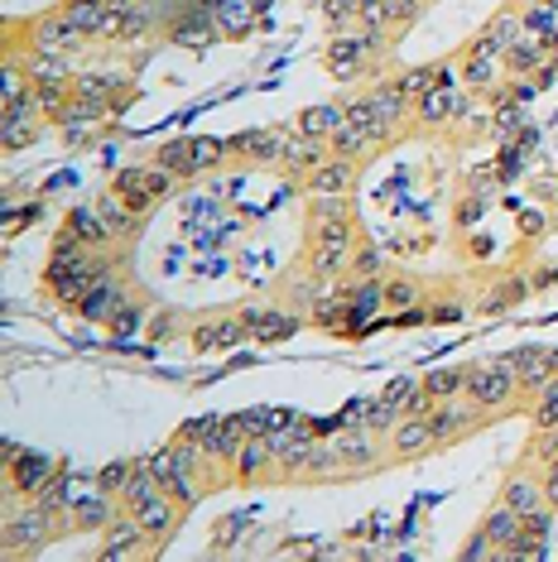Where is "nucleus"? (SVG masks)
Listing matches in <instances>:
<instances>
[{
	"label": "nucleus",
	"mask_w": 558,
	"mask_h": 562,
	"mask_svg": "<svg viewBox=\"0 0 558 562\" xmlns=\"http://www.w3.org/2000/svg\"><path fill=\"white\" fill-rule=\"evenodd\" d=\"M20 495L10 491V515H5V553L10 558H30L40 553L48 539H58L63 529H72L68 515H58V509H48L44 501H30L24 509H15Z\"/></svg>",
	"instance_id": "f257e3e1"
},
{
	"label": "nucleus",
	"mask_w": 558,
	"mask_h": 562,
	"mask_svg": "<svg viewBox=\"0 0 558 562\" xmlns=\"http://www.w3.org/2000/svg\"><path fill=\"white\" fill-rule=\"evenodd\" d=\"M438 87H428L424 97L414 101V125L418 131H443V125L453 121H467V111H472V101H467V87H462V72L453 68V63H438Z\"/></svg>",
	"instance_id": "f03ea898"
},
{
	"label": "nucleus",
	"mask_w": 558,
	"mask_h": 562,
	"mask_svg": "<svg viewBox=\"0 0 558 562\" xmlns=\"http://www.w3.org/2000/svg\"><path fill=\"white\" fill-rule=\"evenodd\" d=\"M179 183H183V178L174 169H164V164H131V169L116 173V183H111V188H116V193L131 202L140 216H149L164 198H174V188H179Z\"/></svg>",
	"instance_id": "7ed1b4c3"
},
{
	"label": "nucleus",
	"mask_w": 558,
	"mask_h": 562,
	"mask_svg": "<svg viewBox=\"0 0 558 562\" xmlns=\"http://www.w3.org/2000/svg\"><path fill=\"white\" fill-rule=\"evenodd\" d=\"M520 380L515 370L501 361H481V366H467V400H477L487 414H501V408H515L520 404Z\"/></svg>",
	"instance_id": "20e7f679"
},
{
	"label": "nucleus",
	"mask_w": 558,
	"mask_h": 562,
	"mask_svg": "<svg viewBox=\"0 0 558 562\" xmlns=\"http://www.w3.org/2000/svg\"><path fill=\"white\" fill-rule=\"evenodd\" d=\"M428 418H434V432H438V447H443V442L472 438V432L487 424V408H481L477 400H467V394H458V400H438Z\"/></svg>",
	"instance_id": "39448f33"
},
{
	"label": "nucleus",
	"mask_w": 558,
	"mask_h": 562,
	"mask_svg": "<svg viewBox=\"0 0 558 562\" xmlns=\"http://www.w3.org/2000/svg\"><path fill=\"white\" fill-rule=\"evenodd\" d=\"M125 303H131V289H125V279H121V270H116V265H111V270L97 279V284H92V293H87V299H82V303H78V308H72V313H78L82 323L111 327V317H116V313L125 308Z\"/></svg>",
	"instance_id": "423d86ee"
},
{
	"label": "nucleus",
	"mask_w": 558,
	"mask_h": 562,
	"mask_svg": "<svg viewBox=\"0 0 558 562\" xmlns=\"http://www.w3.org/2000/svg\"><path fill=\"white\" fill-rule=\"evenodd\" d=\"M145 553H155V548H149V533L140 529V519L131 515V509H121V515L101 529V562L145 558Z\"/></svg>",
	"instance_id": "0eeeda50"
},
{
	"label": "nucleus",
	"mask_w": 558,
	"mask_h": 562,
	"mask_svg": "<svg viewBox=\"0 0 558 562\" xmlns=\"http://www.w3.org/2000/svg\"><path fill=\"white\" fill-rule=\"evenodd\" d=\"M82 44H87V34L68 15H63V5L30 24V48H44V54H68L72 58Z\"/></svg>",
	"instance_id": "6e6552de"
},
{
	"label": "nucleus",
	"mask_w": 558,
	"mask_h": 562,
	"mask_svg": "<svg viewBox=\"0 0 558 562\" xmlns=\"http://www.w3.org/2000/svg\"><path fill=\"white\" fill-rule=\"evenodd\" d=\"M376 438H380V432L366 428V424L333 432V452H337V462H342V476H361V471H371L380 462Z\"/></svg>",
	"instance_id": "1a4fd4ad"
},
{
	"label": "nucleus",
	"mask_w": 558,
	"mask_h": 562,
	"mask_svg": "<svg viewBox=\"0 0 558 562\" xmlns=\"http://www.w3.org/2000/svg\"><path fill=\"white\" fill-rule=\"evenodd\" d=\"M58 467H63V462H54L48 452H30V447H24L15 462L5 467V485H10L15 495H24V501H34V495H40L44 485L58 476Z\"/></svg>",
	"instance_id": "9d476101"
},
{
	"label": "nucleus",
	"mask_w": 558,
	"mask_h": 562,
	"mask_svg": "<svg viewBox=\"0 0 558 562\" xmlns=\"http://www.w3.org/2000/svg\"><path fill=\"white\" fill-rule=\"evenodd\" d=\"M418 390V380L414 375H400V380H390L386 390L376 394L371 404H366V428H376V432H390L404 418V408H410V394Z\"/></svg>",
	"instance_id": "9b49d317"
},
{
	"label": "nucleus",
	"mask_w": 558,
	"mask_h": 562,
	"mask_svg": "<svg viewBox=\"0 0 558 562\" xmlns=\"http://www.w3.org/2000/svg\"><path fill=\"white\" fill-rule=\"evenodd\" d=\"M294 125H270V131H246L232 139V159H250V164H265V169H279L284 159V139Z\"/></svg>",
	"instance_id": "f8f14e48"
},
{
	"label": "nucleus",
	"mask_w": 558,
	"mask_h": 562,
	"mask_svg": "<svg viewBox=\"0 0 558 562\" xmlns=\"http://www.w3.org/2000/svg\"><path fill=\"white\" fill-rule=\"evenodd\" d=\"M366 101H371L376 121L386 125L390 135H400V131H404V121L414 116V101H410V92L400 87V78H380L371 92H366Z\"/></svg>",
	"instance_id": "ddd939ff"
},
{
	"label": "nucleus",
	"mask_w": 558,
	"mask_h": 562,
	"mask_svg": "<svg viewBox=\"0 0 558 562\" xmlns=\"http://www.w3.org/2000/svg\"><path fill=\"white\" fill-rule=\"evenodd\" d=\"M390 135L380 121H342V131L333 135V155H342V159H366L371 149H380V145H390Z\"/></svg>",
	"instance_id": "4468645a"
},
{
	"label": "nucleus",
	"mask_w": 558,
	"mask_h": 562,
	"mask_svg": "<svg viewBox=\"0 0 558 562\" xmlns=\"http://www.w3.org/2000/svg\"><path fill=\"white\" fill-rule=\"evenodd\" d=\"M179 509H183V505L174 501L169 491H159L155 501H145V505H135V509H131V515L140 519V529H145L149 539H155V553L174 539V529H179Z\"/></svg>",
	"instance_id": "2eb2a0df"
},
{
	"label": "nucleus",
	"mask_w": 558,
	"mask_h": 562,
	"mask_svg": "<svg viewBox=\"0 0 558 562\" xmlns=\"http://www.w3.org/2000/svg\"><path fill=\"white\" fill-rule=\"evenodd\" d=\"M323 159H333V139H309V135L289 131V139H284V159H279V169H284L289 178H309Z\"/></svg>",
	"instance_id": "dca6fc26"
},
{
	"label": "nucleus",
	"mask_w": 558,
	"mask_h": 562,
	"mask_svg": "<svg viewBox=\"0 0 558 562\" xmlns=\"http://www.w3.org/2000/svg\"><path fill=\"white\" fill-rule=\"evenodd\" d=\"M501 54H491V48H477V44H467L462 48V58H458V72H462V87L467 92H491L501 78H505V68H501Z\"/></svg>",
	"instance_id": "f3484780"
},
{
	"label": "nucleus",
	"mask_w": 558,
	"mask_h": 562,
	"mask_svg": "<svg viewBox=\"0 0 558 562\" xmlns=\"http://www.w3.org/2000/svg\"><path fill=\"white\" fill-rule=\"evenodd\" d=\"M501 361L515 370V380H520V390H525V394H539V390L554 380L549 347H520V351H505Z\"/></svg>",
	"instance_id": "a211bd4d"
},
{
	"label": "nucleus",
	"mask_w": 558,
	"mask_h": 562,
	"mask_svg": "<svg viewBox=\"0 0 558 562\" xmlns=\"http://www.w3.org/2000/svg\"><path fill=\"white\" fill-rule=\"evenodd\" d=\"M351 183H357V159H342V155L323 159L319 169L303 178V188H309L313 198H347Z\"/></svg>",
	"instance_id": "6ab92c4d"
},
{
	"label": "nucleus",
	"mask_w": 558,
	"mask_h": 562,
	"mask_svg": "<svg viewBox=\"0 0 558 562\" xmlns=\"http://www.w3.org/2000/svg\"><path fill=\"white\" fill-rule=\"evenodd\" d=\"M241 341H250L246 317H208L193 327V351H232Z\"/></svg>",
	"instance_id": "aec40b11"
},
{
	"label": "nucleus",
	"mask_w": 558,
	"mask_h": 562,
	"mask_svg": "<svg viewBox=\"0 0 558 562\" xmlns=\"http://www.w3.org/2000/svg\"><path fill=\"white\" fill-rule=\"evenodd\" d=\"M549 58H554V44L525 30L511 48H505V78H535V72H539Z\"/></svg>",
	"instance_id": "412c9836"
},
{
	"label": "nucleus",
	"mask_w": 558,
	"mask_h": 562,
	"mask_svg": "<svg viewBox=\"0 0 558 562\" xmlns=\"http://www.w3.org/2000/svg\"><path fill=\"white\" fill-rule=\"evenodd\" d=\"M386 438H390V452H395L400 462H410V457H424L428 447H438L434 418H400V424L390 428Z\"/></svg>",
	"instance_id": "4be33fe9"
},
{
	"label": "nucleus",
	"mask_w": 558,
	"mask_h": 562,
	"mask_svg": "<svg viewBox=\"0 0 558 562\" xmlns=\"http://www.w3.org/2000/svg\"><path fill=\"white\" fill-rule=\"evenodd\" d=\"M250 327V341H260V347H275V341H289L294 331L303 327V317L294 313H279V308H246L241 313Z\"/></svg>",
	"instance_id": "5701e85b"
},
{
	"label": "nucleus",
	"mask_w": 558,
	"mask_h": 562,
	"mask_svg": "<svg viewBox=\"0 0 558 562\" xmlns=\"http://www.w3.org/2000/svg\"><path fill=\"white\" fill-rule=\"evenodd\" d=\"M236 481H260V476H279V462H275V447L265 432H250L236 452V467H232Z\"/></svg>",
	"instance_id": "b1692460"
},
{
	"label": "nucleus",
	"mask_w": 558,
	"mask_h": 562,
	"mask_svg": "<svg viewBox=\"0 0 558 562\" xmlns=\"http://www.w3.org/2000/svg\"><path fill=\"white\" fill-rule=\"evenodd\" d=\"M121 501H116V495H107V491H101V485H97V491L92 495H82V501L78 505H72V533H97V529H107V524L111 519H116L121 515Z\"/></svg>",
	"instance_id": "393cba45"
},
{
	"label": "nucleus",
	"mask_w": 558,
	"mask_h": 562,
	"mask_svg": "<svg viewBox=\"0 0 558 562\" xmlns=\"http://www.w3.org/2000/svg\"><path fill=\"white\" fill-rule=\"evenodd\" d=\"M97 212H101V222H107L111 240H135V236H140V226H145V216H140L131 202L116 193V188H107V193L97 198Z\"/></svg>",
	"instance_id": "a878e982"
},
{
	"label": "nucleus",
	"mask_w": 558,
	"mask_h": 562,
	"mask_svg": "<svg viewBox=\"0 0 558 562\" xmlns=\"http://www.w3.org/2000/svg\"><path fill=\"white\" fill-rule=\"evenodd\" d=\"M380 308H386V284H380V279H357V289L347 293V327L342 331L371 327Z\"/></svg>",
	"instance_id": "bb28decb"
},
{
	"label": "nucleus",
	"mask_w": 558,
	"mask_h": 562,
	"mask_svg": "<svg viewBox=\"0 0 558 562\" xmlns=\"http://www.w3.org/2000/svg\"><path fill=\"white\" fill-rule=\"evenodd\" d=\"M111 270V260H107V255H92V260H87L82 265V270L78 274H68V279H63V284H54V289H48V299H54V303H63V308H78V303L87 299V293H92V284H97V279L101 274H107Z\"/></svg>",
	"instance_id": "cd10ccee"
},
{
	"label": "nucleus",
	"mask_w": 558,
	"mask_h": 562,
	"mask_svg": "<svg viewBox=\"0 0 558 562\" xmlns=\"http://www.w3.org/2000/svg\"><path fill=\"white\" fill-rule=\"evenodd\" d=\"M342 121H347V101H323V106L299 111L294 131L309 135V139H333V135L342 131Z\"/></svg>",
	"instance_id": "c85d7f7f"
},
{
	"label": "nucleus",
	"mask_w": 558,
	"mask_h": 562,
	"mask_svg": "<svg viewBox=\"0 0 558 562\" xmlns=\"http://www.w3.org/2000/svg\"><path fill=\"white\" fill-rule=\"evenodd\" d=\"M520 34H525V24H520V10H515V5H505L501 15H491V20H487V30H481L472 44H477V48H491V54H501V58H505V48H511Z\"/></svg>",
	"instance_id": "c756f323"
},
{
	"label": "nucleus",
	"mask_w": 558,
	"mask_h": 562,
	"mask_svg": "<svg viewBox=\"0 0 558 562\" xmlns=\"http://www.w3.org/2000/svg\"><path fill=\"white\" fill-rule=\"evenodd\" d=\"M501 501L520 509V515H535V509H544L549 501H544V481L539 476H525V471H511L501 485Z\"/></svg>",
	"instance_id": "7c9ffc66"
},
{
	"label": "nucleus",
	"mask_w": 558,
	"mask_h": 562,
	"mask_svg": "<svg viewBox=\"0 0 558 562\" xmlns=\"http://www.w3.org/2000/svg\"><path fill=\"white\" fill-rule=\"evenodd\" d=\"M481 533H487V539L496 543V558H501L505 548H511V543L520 539V533H525V515H520V509H511V505L501 501L487 519H481Z\"/></svg>",
	"instance_id": "2f4dec72"
},
{
	"label": "nucleus",
	"mask_w": 558,
	"mask_h": 562,
	"mask_svg": "<svg viewBox=\"0 0 558 562\" xmlns=\"http://www.w3.org/2000/svg\"><path fill=\"white\" fill-rule=\"evenodd\" d=\"M63 232L78 236L82 246H92V250H107L111 246V232H107V222H101L97 207H72L68 222H63Z\"/></svg>",
	"instance_id": "473e14b6"
},
{
	"label": "nucleus",
	"mask_w": 558,
	"mask_h": 562,
	"mask_svg": "<svg viewBox=\"0 0 558 562\" xmlns=\"http://www.w3.org/2000/svg\"><path fill=\"white\" fill-rule=\"evenodd\" d=\"M159 491H164V485H159L155 471H149V462H145V457H135V471H131V481H125V491H121V505L135 509V505L155 501Z\"/></svg>",
	"instance_id": "72a5a7b5"
},
{
	"label": "nucleus",
	"mask_w": 558,
	"mask_h": 562,
	"mask_svg": "<svg viewBox=\"0 0 558 562\" xmlns=\"http://www.w3.org/2000/svg\"><path fill=\"white\" fill-rule=\"evenodd\" d=\"M424 390L434 394V400H458V394H467V366H438V370H428Z\"/></svg>",
	"instance_id": "f704fd0d"
},
{
	"label": "nucleus",
	"mask_w": 558,
	"mask_h": 562,
	"mask_svg": "<svg viewBox=\"0 0 558 562\" xmlns=\"http://www.w3.org/2000/svg\"><path fill=\"white\" fill-rule=\"evenodd\" d=\"M520 24H525L529 34H539V40H554L558 34V5L554 0H529V5H520Z\"/></svg>",
	"instance_id": "c9c22d12"
},
{
	"label": "nucleus",
	"mask_w": 558,
	"mask_h": 562,
	"mask_svg": "<svg viewBox=\"0 0 558 562\" xmlns=\"http://www.w3.org/2000/svg\"><path fill=\"white\" fill-rule=\"evenodd\" d=\"M232 159V139H212V135H198L193 139V173H212V169H222V164Z\"/></svg>",
	"instance_id": "e433bc0d"
},
{
	"label": "nucleus",
	"mask_w": 558,
	"mask_h": 562,
	"mask_svg": "<svg viewBox=\"0 0 558 562\" xmlns=\"http://www.w3.org/2000/svg\"><path fill=\"white\" fill-rule=\"evenodd\" d=\"M155 164L174 169L179 178H198V173H193V139H169V145H159V149H155Z\"/></svg>",
	"instance_id": "4c0bfd02"
},
{
	"label": "nucleus",
	"mask_w": 558,
	"mask_h": 562,
	"mask_svg": "<svg viewBox=\"0 0 558 562\" xmlns=\"http://www.w3.org/2000/svg\"><path fill=\"white\" fill-rule=\"evenodd\" d=\"M525 293H529V284H525V279H511V284L491 289V293H487V303H481V308H487V313H505V308H515V303L525 299Z\"/></svg>",
	"instance_id": "58836bf2"
},
{
	"label": "nucleus",
	"mask_w": 558,
	"mask_h": 562,
	"mask_svg": "<svg viewBox=\"0 0 558 562\" xmlns=\"http://www.w3.org/2000/svg\"><path fill=\"white\" fill-rule=\"evenodd\" d=\"M438 78H443L438 63H434V68H404V72H400V87L410 92V101H418V97L428 92V87H438Z\"/></svg>",
	"instance_id": "ea45409f"
},
{
	"label": "nucleus",
	"mask_w": 558,
	"mask_h": 562,
	"mask_svg": "<svg viewBox=\"0 0 558 562\" xmlns=\"http://www.w3.org/2000/svg\"><path fill=\"white\" fill-rule=\"evenodd\" d=\"M327 20H333V30H357L361 24V0H323Z\"/></svg>",
	"instance_id": "a19ab883"
},
{
	"label": "nucleus",
	"mask_w": 558,
	"mask_h": 562,
	"mask_svg": "<svg viewBox=\"0 0 558 562\" xmlns=\"http://www.w3.org/2000/svg\"><path fill=\"white\" fill-rule=\"evenodd\" d=\"M131 471H135V457H131V462H111V467L97 471V485H101L107 495H116V501H121V491H125V481H131Z\"/></svg>",
	"instance_id": "79ce46f5"
},
{
	"label": "nucleus",
	"mask_w": 558,
	"mask_h": 562,
	"mask_svg": "<svg viewBox=\"0 0 558 562\" xmlns=\"http://www.w3.org/2000/svg\"><path fill=\"white\" fill-rule=\"evenodd\" d=\"M418 299H424V293H418V284H410V279H390V284H386V303H390V308H414Z\"/></svg>",
	"instance_id": "37998d69"
},
{
	"label": "nucleus",
	"mask_w": 558,
	"mask_h": 562,
	"mask_svg": "<svg viewBox=\"0 0 558 562\" xmlns=\"http://www.w3.org/2000/svg\"><path fill=\"white\" fill-rule=\"evenodd\" d=\"M351 270H357V279H380L386 260L376 255V246H357V250H351Z\"/></svg>",
	"instance_id": "c03bdc74"
},
{
	"label": "nucleus",
	"mask_w": 558,
	"mask_h": 562,
	"mask_svg": "<svg viewBox=\"0 0 558 562\" xmlns=\"http://www.w3.org/2000/svg\"><path fill=\"white\" fill-rule=\"evenodd\" d=\"M140 323H145V308H140V299H131L116 317H111V327H107V331H116V337H131V331H135Z\"/></svg>",
	"instance_id": "a18cd8bd"
},
{
	"label": "nucleus",
	"mask_w": 558,
	"mask_h": 562,
	"mask_svg": "<svg viewBox=\"0 0 558 562\" xmlns=\"http://www.w3.org/2000/svg\"><path fill=\"white\" fill-rule=\"evenodd\" d=\"M246 524H250V515H232L226 524H217V539H212V553H222V548H232L241 533H246Z\"/></svg>",
	"instance_id": "49530a36"
},
{
	"label": "nucleus",
	"mask_w": 558,
	"mask_h": 562,
	"mask_svg": "<svg viewBox=\"0 0 558 562\" xmlns=\"http://www.w3.org/2000/svg\"><path fill=\"white\" fill-rule=\"evenodd\" d=\"M366 404H371V400H351V404L337 414V428H357V424H366Z\"/></svg>",
	"instance_id": "de8ad7c7"
},
{
	"label": "nucleus",
	"mask_w": 558,
	"mask_h": 562,
	"mask_svg": "<svg viewBox=\"0 0 558 562\" xmlns=\"http://www.w3.org/2000/svg\"><path fill=\"white\" fill-rule=\"evenodd\" d=\"M212 418H217V414H202V418H193V424H183L179 432H174V438H183V442H202V432L212 428Z\"/></svg>",
	"instance_id": "09e8293b"
},
{
	"label": "nucleus",
	"mask_w": 558,
	"mask_h": 562,
	"mask_svg": "<svg viewBox=\"0 0 558 562\" xmlns=\"http://www.w3.org/2000/svg\"><path fill=\"white\" fill-rule=\"evenodd\" d=\"M462 558H472V562H477V558H496V543H491V539H487V533H481V529H477V539H472V543H467V548H462Z\"/></svg>",
	"instance_id": "8fccbe9b"
},
{
	"label": "nucleus",
	"mask_w": 558,
	"mask_h": 562,
	"mask_svg": "<svg viewBox=\"0 0 558 562\" xmlns=\"http://www.w3.org/2000/svg\"><path fill=\"white\" fill-rule=\"evenodd\" d=\"M481 212H487V202H481V198H467V202H462V212H458V226H477V222H481Z\"/></svg>",
	"instance_id": "3c124183"
},
{
	"label": "nucleus",
	"mask_w": 558,
	"mask_h": 562,
	"mask_svg": "<svg viewBox=\"0 0 558 562\" xmlns=\"http://www.w3.org/2000/svg\"><path fill=\"white\" fill-rule=\"evenodd\" d=\"M544 501H549L558 509V462L544 467Z\"/></svg>",
	"instance_id": "603ef678"
},
{
	"label": "nucleus",
	"mask_w": 558,
	"mask_h": 562,
	"mask_svg": "<svg viewBox=\"0 0 558 562\" xmlns=\"http://www.w3.org/2000/svg\"><path fill=\"white\" fill-rule=\"evenodd\" d=\"M520 232H525V236H539V232H544V216H539V212H525V216H520Z\"/></svg>",
	"instance_id": "864d4df0"
},
{
	"label": "nucleus",
	"mask_w": 558,
	"mask_h": 562,
	"mask_svg": "<svg viewBox=\"0 0 558 562\" xmlns=\"http://www.w3.org/2000/svg\"><path fill=\"white\" fill-rule=\"evenodd\" d=\"M549 361H554V375H558V351L554 347H549Z\"/></svg>",
	"instance_id": "5fc2aeb1"
},
{
	"label": "nucleus",
	"mask_w": 558,
	"mask_h": 562,
	"mask_svg": "<svg viewBox=\"0 0 558 562\" xmlns=\"http://www.w3.org/2000/svg\"><path fill=\"white\" fill-rule=\"evenodd\" d=\"M87 5H111V0H87Z\"/></svg>",
	"instance_id": "6e6d98bb"
},
{
	"label": "nucleus",
	"mask_w": 558,
	"mask_h": 562,
	"mask_svg": "<svg viewBox=\"0 0 558 562\" xmlns=\"http://www.w3.org/2000/svg\"><path fill=\"white\" fill-rule=\"evenodd\" d=\"M554 5H558V0H554Z\"/></svg>",
	"instance_id": "4d7b16f0"
},
{
	"label": "nucleus",
	"mask_w": 558,
	"mask_h": 562,
	"mask_svg": "<svg viewBox=\"0 0 558 562\" xmlns=\"http://www.w3.org/2000/svg\"><path fill=\"white\" fill-rule=\"evenodd\" d=\"M319 5H323V0H319Z\"/></svg>",
	"instance_id": "13d9d810"
}]
</instances>
